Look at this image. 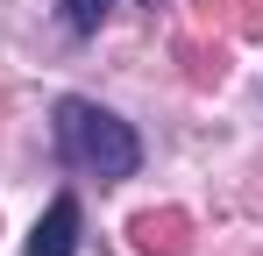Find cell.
I'll list each match as a JSON object with an SVG mask.
<instances>
[{"label":"cell","instance_id":"cell-1","mask_svg":"<svg viewBox=\"0 0 263 256\" xmlns=\"http://www.w3.org/2000/svg\"><path fill=\"white\" fill-rule=\"evenodd\" d=\"M57 150H64V164L92 171V178H107V185L135 178V164H142L135 128L114 121V114L92 107V100H57Z\"/></svg>","mask_w":263,"mask_h":256},{"label":"cell","instance_id":"cell-2","mask_svg":"<svg viewBox=\"0 0 263 256\" xmlns=\"http://www.w3.org/2000/svg\"><path fill=\"white\" fill-rule=\"evenodd\" d=\"M128 242H135V256H192V213L149 207L128 221Z\"/></svg>","mask_w":263,"mask_h":256},{"label":"cell","instance_id":"cell-3","mask_svg":"<svg viewBox=\"0 0 263 256\" xmlns=\"http://www.w3.org/2000/svg\"><path fill=\"white\" fill-rule=\"evenodd\" d=\"M71 249H79V199L57 192L50 213L36 221V235H29V256H71Z\"/></svg>","mask_w":263,"mask_h":256},{"label":"cell","instance_id":"cell-4","mask_svg":"<svg viewBox=\"0 0 263 256\" xmlns=\"http://www.w3.org/2000/svg\"><path fill=\"white\" fill-rule=\"evenodd\" d=\"M178 64H185V85H199V93H214L220 79H228V50L220 43H178Z\"/></svg>","mask_w":263,"mask_h":256},{"label":"cell","instance_id":"cell-5","mask_svg":"<svg viewBox=\"0 0 263 256\" xmlns=\"http://www.w3.org/2000/svg\"><path fill=\"white\" fill-rule=\"evenodd\" d=\"M107 7H114V0H64V29H71V36H92V29L107 22Z\"/></svg>","mask_w":263,"mask_h":256},{"label":"cell","instance_id":"cell-6","mask_svg":"<svg viewBox=\"0 0 263 256\" xmlns=\"http://www.w3.org/2000/svg\"><path fill=\"white\" fill-rule=\"evenodd\" d=\"M235 29L249 43H263V0H235Z\"/></svg>","mask_w":263,"mask_h":256},{"label":"cell","instance_id":"cell-7","mask_svg":"<svg viewBox=\"0 0 263 256\" xmlns=\"http://www.w3.org/2000/svg\"><path fill=\"white\" fill-rule=\"evenodd\" d=\"M192 14H199V22H214V14H235V0H192Z\"/></svg>","mask_w":263,"mask_h":256},{"label":"cell","instance_id":"cell-8","mask_svg":"<svg viewBox=\"0 0 263 256\" xmlns=\"http://www.w3.org/2000/svg\"><path fill=\"white\" fill-rule=\"evenodd\" d=\"M0 114H7V85H0Z\"/></svg>","mask_w":263,"mask_h":256}]
</instances>
